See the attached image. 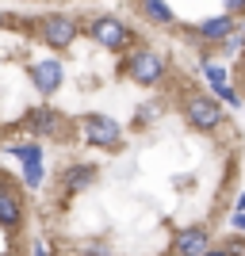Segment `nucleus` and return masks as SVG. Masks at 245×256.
<instances>
[{"label": "nucleus", "instance_id": "f257e3e1", "mask_svg": "<svg viewBox=\"0 0 245 256\" xmlns=\"http://www.w3.org/2000/svg\"><path fill=\"white\" fill-rule=\"evenodd\" d=\"M0 256H46L39 237L35 192L8 153H0Z\"/></svg>", "mask_w": 245, "mask_h": 256}, {"label": "nucleus", "instance_id": "f03ea898", "mask_svg": "<svg viewBox=\"0 0 245 256\" xmlns=\"http://www.w3.org/2000/svg\"><path fill=\"white\" fill-rule=\"evenodd\" d=\"M43 107L46 104L39 92H16V84L0 76V153H12L16 146L35 138Z\"/></svg>", "mask_w": 245, "mask_h": 256}, {"label": "nucleus", "instance_id": "7ed1b4c3", "mask_svg": "<svg viewBox=\"0 0 245 256\" xmlns=\"http://www.w3.org/2000/svg\"><path fill=\"white\" fill-rule=\"evenodd\" d=\"M119 76H127L130 84L138 88H161L165 84V76H169V62H165V54L153 50V46L138 42L134 50L119 54Z\"/></svg>", "mask_w": 245, "mask_h": 256}, {"label": "nucleus", "instance_id": "20e7f679", "mask_svg": "<svg viewBox=\"0 0 245 256\" xmlns=\"http://www.w3.org/2000/svg\"><path fill=\"white\" fill-rule=\"evenodd\" d=\"M85 38L92 46H100V50L107 54H127L134 50V46L142 42L138 34H134V27H130L123 16H111V12H96V16H88L85 20Z\"/></svg>", "mask_w": 245, "mask_h": 256}, {"label": "nucleus", "instance_id": "39448f33", "mask_svg": "<svg viewBox=\"0 0 245 256\" xmlns=\"http://www.w3.org/2000/svg\"><path fill=\"white\" fill-rule=\"evenodd\" d=\"M176 111H180V118L188 122L192 134H218L226 126V107L214 96H203V92H180Z\"/></svg>", "mask_w": 245, "mask_h": 256}, {"label": "nucleus", "instance_id": "423d86ee", "mask_svg": "<svg viewBox=\"0 0 245 256\" xmlns=\"http://www.w3.org/2000/svg\"><path fill=\"white\" fill-rule=\"evenodd\" d=\"M214 241H211V226L207 222H188V226H180L176 234H172V241H169V256H199V252H207Z\"/></svg>", "mask_w": 245, "mask_h": 256}, {"label": "nucleus", "instance_id": "0eeeda50", "mask_svg": "<svg viewBox=\"0 0 245 256\" xmlns=\"http://www.w3.org/2000/svg\"><path fill=\"white\" fill-rule=\"evenodd\" d=\"M234 27H237V20L222 12V16H211V20L195 23V27H184V34L195 38V42H207V46H222V38L234 31Z\"/></svg>", "mask_w": 245, "mask_h": 256}, {"label": "nucleus", "instance_id": "6e6552de", "mask_svg": "<svg viewBox=\"0 0 245 256\" xmlns=\"http://www.w3.org/2000/svg\"><path fill=\"white\" fill-rule=\"evenodd\" d=\"M134 12L153 27H176V12L169 0H134Z\"/></svg>", "mask_w": 245, "mask_h": 256}, {"label": "nucleus", "instance_id": "1a4fd4ad", "mask_svg": "<svg viewBox=\"0 0 245 256\" xmlns=\"http://www.w3.org/2000/svg\"><path fill=\"white\" fill-rule=\"evenodd\" d=\"M218 50H222V54H230V58H237V54L245 50V20H237V27H234V31H230V34L222 38V46H218Z\"/></svg>", "mask_w": 245, "mask_h": 256}, {"label": "nucleus", "instance_id": "9d476101", "mask_svg": "<svg viewBox=\"0 0 245 256\" xmlns=\"http://www.w3.org/2000/svg\"><path fill=\"white\" fill-rule=\"evenodd\" d=\"M203 76H207L211 92H218L222 84H230V73H226V65H214V62H203Z\"/></svg>", "mask_w": 245, "mask_h": 256}, {"label": "nucleus", "instance_id": "9b49d317", "mask_svg": "<svg viewBox=\"0 0 245 256\" xmlns=\"http://www.w3.org/2000/svg\"><path fill=\"white\" fill-rule=\"evenodd\" d=\"M222 4H226V16H234V20L245 16V0H222Z\"/></svg>", "mask_w": 245, "mask_h": 256}, {"label": "nucleus", "instance_id": "f8f14e48", "mask_svg": "<svg viewBox=\"0 0 245 256\" xmlns=\"http://www.w3.org/2000/svg\"><path fill=\"white\" fill-rule=\"evenodd\" d=\"M234 214H245V192L237 195V203H234Z\"/></svg>", "mask_w": 245, "mask_h": 256}, {"label": "nucleus", "instance_id": "ddd939ff", "mask_svg": "<svg viewBox=\"0 0 245 256\" xmlns=\"http://www.w3.org/2000/svg\"><path fill=\"white\" fill-rule=\"evenodd\" d=\"M237 92H241V100H245V73L237 76Z\"/></svg>", "mask_w": 245, "mask_h": 256}, {"label": "nucleus", "instance_id": "4468645a", "mask_svg": "<svg viewBox=\"0 0 245 256\" xmlns=\"http://www.w3.org/2000/svg\"><path fill=\"white\" fill-rule=\"evenodd\" d=\"M241 73H245V50H241Z\"/></svg>", "mask_w": 245, "mask_h": 256}]
</instances>
